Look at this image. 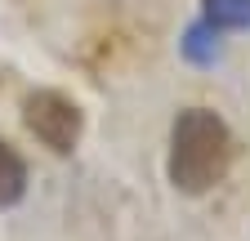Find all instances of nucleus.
<instances>
[{
  "instance_id": "1",
  "label": "nucleus",
  "mask_w": 250,
  "mask_h": 241,
  "mask_svg": "<svg viewBox=\"0 0 250 241\" xmlns=\"http://www.w3.org/2000/svg\"><path fill=\"white\" fill-rule=\"evenodd\" d=\"M232 165V134L210 107H183L170 130V183L188 197L210 192Z\"/></svg>"
},
{
  "instance_id": "2",
  "label": "nucleus",
  "mask_w": 250,
  "mask_h": 241,
  "mask_svg": "<svg viewBox=\"0 0 250 241\" xmlns=\"http://www.w3.org/2000/svg\"><path fill=\"white\" fill-rule=\"evenodd\" d=\"M22 120H27V130L58 157H67L81 143V130H85V112L67 94H58V89H36V94H27Z\"/></svg>"
},
{
  "instance_id": "3",
  "label": "nucleus",
  "mask_w": 250,
  "mask_h": 241,
  "mask_svg": "<svg viewBox=\"0 0 250 241\" xmlns=\"http://www.w3.org/2000/svg\"><path fill=\"white\" fill-rule=\"evenodd\" d=\"M22 192H27V165H22V157L14 152V147L0 139V210L18 205Z\"/></svg>"
},
{
  "instance_id": "4",
  "label": "nucleus",
  "mask_w": 250,
  "mask_h": 241,
  "mask_svg": "<svg viewBox=\"0 0 250 241\" xmlns=\"http://www.w3.org/2000/svg\"><path fill=\"white\" fill-rule=\"evenodd\" d=\"M206 22L219 32H246L250 27V0H206Z\"/></svg>"
},
{
  "instance_id": "5",
  "label": "nucleus",
  "mask_w": 250,
  "mask_h": 241,
  "mask_svg": "<svg viewBox=\"0 0 250 241\" xmlns=\"http://www.w3.org/2000/svg\"><path fill=\"white\" fill-rule=\"evenodd\" d=\"M183 54L192 58V63L210 67L214 58H219V27H210L206 18H201L197 27H188V36H183Z\"/></svg>"
}]
</instances>
